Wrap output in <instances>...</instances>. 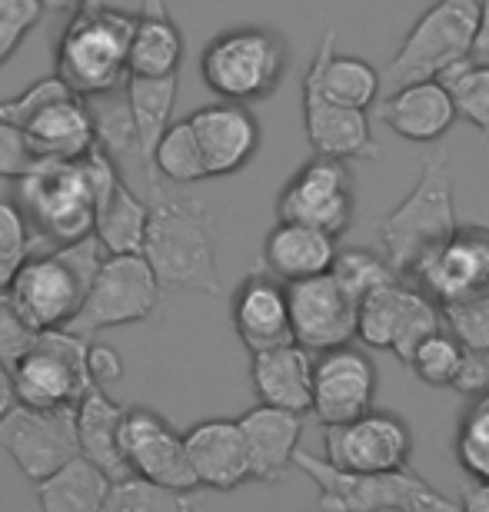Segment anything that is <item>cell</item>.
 Segmentation results:
<instances>
[{"instance_id": "obj_1", "label": "cell", "mask_w": 489, "mask_h": 512, "mask_svg": "<svg viewBox=\"0 0 489 512\" xmlns=\"http://www.w3.org/2000/svg\"><path fill=\"white\" fill-rule=\"evenodd\" d=\"M140 256L157 276L160 290L220 296L217 250L210 237V213L200 200L154 190Z\"/></svg>"}, {"instance_id": "obj_2", "label": "cell", "mask_w": 489, "mask_h": 512, "mask_svg": "<svg viewBox=\"0 0 489 512\" xmlns=\"http://www.w3.org/2000/svg\"><path fill=\"white\" fill-rule=\"evenodd\" d=\"M130 34H134V14L120 7L94 4L70 14L64 34L54 47V77L67 84L70 94L94 97L120 90L127 80Z\"/></svg>"}, {"instance_id": "obj_3", "label": "cell", "mask_w": 489, "mask_h": 512, "mask_svg": "<svg viewBox=\"0 0 489 512\" xmlns=\"http://www.w3.org/2000/svg\"><path fill=\"white\" fill-rule=\"evenodd\" d=\"M104 260L107 253L94 233L74 243H60L50 253L27 256L10 276L7 293L37 330H64L80 310Z\"/></svg>"}, {"instance_id": "obj_4", "label": "cell", "mask_w": 489, "mask_h": 512, "mask_svg": "<svg viewBox=\"0 0 489 512\" xmlns=\"http://www.w3.org/2000/svg\"><path fill=\"white\" fill-rule=\"evenodd\" d=\"M456 227L460 220H456L450 157L433 153L430 160H423L416 187L406 193L400 207L376 223V233H380L383 260L390 263V270L396 276H410L426 253L453 237Z\"/></svg>"}, {"instance_id": "obj_5", "label": "cell", "mask_w": 489, "mask_h": 512, "mask_svg": "<svg viewBox=\"0 0 489 512\" xmlns=\"http://www.w3.org/2000/svg\"><path fill=\"white\" fill-rule=\"evenodd\" d=\"M293 466L320 489L323 512H460L453 499L410 469L393 473H343L307 449L293 453Z\"/></svg>"}, {"instance_id": "obj_6", "label": "cell", "mask_w": 489, "mask_h": 512, "mask_svg": "<svg viewBox=\"0 0 489 512\" xmlns=\"http://www.w3.org/2000/svg\"><path fill=\"white\" fill-rule=\"evenodd\" d=\"M476 27H480V0H436L386 64L380 90L393 94L406 84L440 80L450 67L473 57Z\"/></svg>"}, {"instance_id": "obj_7", "label": "cell", "mask_w": 489, "mask_h": 512, "mask_svg": "<svg viewBox=\"0 0 489 512\" xmlns=\"http://www.w3.org/2000/svg\"><path fill=\"white\" fill-rule=\"evenodd\" d=\"M200 74L203 84L227 104H257L287 74V44L267 27H233L207 44Z\"/></svg>"}, {"instance_id": "obj_8", "label": "cell", "mask_w": 489, "mask_h": 512, "mask_svg": "<svg viewBox=\"0 0 489 512\" xmlns=\"http://www.w3.org/2000/svg\"><path fill=\"white\" fill-rule=\"evenodd\" d=\"M17 193L30 227L57 247L94 233V197L80 160H37L17 180Z\"/></svg>"}, {"instance_id": "obj_9", "label": "cell", "mask_w": 489, "mask_h": 512, "mask_svg": "<svg viewBox=\"0 0 489 512\" xmlns=\"http://www.w3.org/2000/svg\"><path fill=\"white\" fill-rule=\"evenodd\" d=\"M160 293L163 290L157 286V276L150 273V266L140 253L107 256L100 263L80 310L64 330L74 336H94L100 330H110V326L144 323L154 316Z\"/></svg>"}, {"instance_id": "obj_10", "label": "cell", "mask_w": 489, "mask_h": 512, "mask_svg": "<svg viewBox=\"0 0 489 512\" xmlns=\"http://www.w3.org/2000/svg\"><path fill=\"white\" fill-rule=\"evenodd\" d=\"M10 386L20 406H77V399L94 386L87 376V336L44 330L10 370Z\"/></svg>"}, {"instance_id": "obj_11", "label": "cell", "mask_w": 489, "mask_h": 512, "mask_svg": "<svg viewBox=\"0 0 489 512\" xmlns=\"http://www.w3.org/2000/svg\"><path fill=\"white\" fill-rule=\"evenodd\" d=\"M436 330H443L440 306L400 280L366 293L356 310V336L366 346L390 350L403 366H410L413 350Z\"/></svg>"}, {"instance_id": "obj_12", "label": "cell", "mask_w": 489, "mask_h": 512, "mask_svg": "<svg viewBox=\"0 0 489 512\" xmlns=\"http://www.w3.org/2000/svg\"><path fill=\"white\" fill-rule=\"evenodd\" d=\"M0 449L14 459L27 479H47L60 466L80 456L74 406L34 409L14 403L0 416Z\"/></svg>"}, {"instance_id": "obj_13", "label": "cell", "mask_w": 489, "mask_h": 512, "mask_svg": "<svg viewBox=\"0 0 489 512\" xmlns=\"http://www.w3.org/2000/svg\"><path fill=\"white\" fill-rule=\"evenodd\" d=\"M326 463L343 473H393L413 456V429L396 413H363L353 423L323 426Z\"/></svg>"}, {"instance_id": "obj_14", "label": "cell", "mask_w": 489, "mask_h": 512, "mask_svg": "<svg viewBox=\"0 0 489 512\" xmlns=\"http://www.w3.org/2000/svg\"><path fill=\"white\" fill-rule=\"evenodd\" d=\"M280 220L303 223L340 240L353 220V187L343 160L313 157L307 167L293 173L277 200Z\"/></svg>"}, {"instance_id": "obj_15", "label": "cell", "mask_w": 489, "mask_h": 512, "mask_svg": "<svg viewBox=\"0 0 489 512\" xmlns=\"http://www.w3.org/2000/svg\"><path fill=\"white\" fill-rule=\"evenodd\" d=\"M290 333L307 353H326L356 340V310L360 303L333 280L330 273L287 283Z\"/></svg>"}, {"instance_id": "obj_16", "label": "cell", "mask_w": 489, "mask_h": 512, "mask_svg": "<svg viewBox=\"0 0 489 512\" xmlns=\"http://www.w3.org/2000/svg\"><path fill=\"white\" fill-rule=\"evenodd\" d=\"M120 456L130 476L147 483L193 493L197 479L190 473L183 436L154 409H124L120 419Z\"/></svg>"}, {"instance_id": "obj_17", "label": "cell", "mask_w": 489, "mask_h": 512, "mask_svg": "<svg viewBox=\"0 0 489 512\" xmlns=\"http://www.w3.org/2000/svg\"><path fill=\"white\" fill-rule=\"evenodd\" d=\"M376 366L353 346H336L313 360V403L310 413L323 426H343L373 409Z\"/></svg>"}, {"instance_id": "obj_18", "label": "cell", "mask_w": 489, "mask_h": 512, "mask_svg": "<svg viewBox=\"0 0 489 512\" xmlns=\"http://www.w3.org/2000/svg\"><path fill=\"white\" fill-rule=\"evenodd\" d=\"M426 293L446 303L489 283V227H456L443 247L426 253L410 273Z\"/></svg>"}, {"instance_id": "obj_19", "label": "cell", "mask_w": 489, "mask_h": 512, "mask_svg": "<svg viewBox=\"0 0 489 512\" xmlns=\"http://www.w3.org/2000/svg\"><path fill=\"white\" fill-rule=\"evenodd\" d=\"M303 130H307V140L317 157L343 163L380 157L366 110L333 104L307 74H303Z\"/></svg>"}, {"instance_id": "obj_20", "label": "cell", "mask_w": 489, "mask_h": 512, "mask_svg": "<svg viewBox=\"0 0 489 512\" xmlns=\"http://www.w3.org/2000/svg\"><path fill=\"white\" fill-rule=\"evenodd\" d=\"M200 143L207 177H230L243 170L260 150V124L243 104H207L187 117Z\"/></svg>"}, {"instance_id": "obj_21", "label": "cell", "mask_w": 489, "mask_h": 512, "mask_svg": "<svg viewBox=\"0 0 489 512\" xmlns=\"http://www.w3.org/2000/svg\"><path fill=\"white\" fill-rule=\"evenodd\" d=\"M183 449H187L190 473L203 489L230 493L250 479L247 443L237 419H203L190 433H183Z\"/></svg>"}, {"instance_id": "obj_22", "label": "cell", "mask_w": 489, "mask_h": 512, "mask_svg": "<svg viewBox=\"0 0 489 512\" xmlns=\"http://www.w3.org/2000/svg\"><path fill=\"white\" fill-rule=\"evenodd\" d=\"M233 330L250 353L273 350V346L293 343L290 333V306L287 283L273 280L270 273L253 270L233 293Z\"/></svg>"}, {"instance_id": "obj_23", "label": "cell", "mask_w": 489, "mask_h": 512, "mask_svg": "<svg viewBox=\"0 0 489 512\" xmlns=\"http://www.w3.org/2000/svg\"><path fill=\"white\" fill-rule=\"evenodd\" d=\"M243 443H247L250 479L260 483H277L293 463V453L300 449L303 416L287 413L277 406H253L237 419Z\"/></svg>"}, {"instance_id": "obj_24", "label": "cell", "mask_w": 489, "mask_h": 512, "mask_svg": "<svg viewBox=\"0 0 489 512\" xmlns=\"http://www.w3.org/2000/svg\"><path fill=\"white\" fill-rule=\"evenodd\" d=\"M376 114L393 133L413 143H436L456 124L453 97L440 80H420L393 90L383 97Z\"/></svg>"}, {"instance_id": "obj_25", "label": "cell", "mask_w": 489, "mask_h": 512, "mask_svg": "<svg viewBox=\"0 0 489 512\" xmlns=\"http://www.w3.org/2000/svg\"><path fill=\"white\" fill-rule=\"evenodd\" d=\"M20 137L37 160H80L94 147V127L84 97L64 94L50 100L27 120Z\"/></svg>"}, {"instance_id": "obj_26", "label": "cell", "mask_w": 489, "mask_h": 512, "mask_svg": "<svg viewBox=\"0 0 489 512\" xmlns=\"http://www.w3.org/2000/svg\"><path fill=\"white\" fill-rule=\"evenodd\" d=\"M250 380L263 406H277L287 413H310L313 403V356L297 343H283L273 350L253 353Z\"/></svg>"}, {"instance_id": "obj_27", "label": "cell", "mask_w": 489, "mask_h": 512, "mask_svg": "<svg viewBox=\"0 0 489 512\" xmlns=\"http://www.w3.org/2000/svg\"><path fill=\"white\" fill-rule=\"evenodd\" d=\"M333 256H336L333 237L290 220H280L270 230L267 243H263V266L280 283H297V280H310V276L330 273Z\"/></svg>"}, {"instance_id": "obj_28", "label": "cell", "mask_w": 489, "mask_h": 512, "mask_svg": "<svg viewBox=\"0 0 489 512\" xmlns=\"http://www.w3.org/2000/svg\"><path fill=\"white\" fill-rule=\"evenodd\" d=\"M183 34L173 20L167 0H140L130 34L127 70L134 77H167L180 74Z\"/></svg>"}, {"instance_id": "obj_29", "label": "cell", "mask_w": 489, "mask_h": 512, "mask_svg": "<svg viewBox=\"0 0 489 512\" xmlns=\"http://www.w3.org/2000/svg\"><path fill=\"white\" fill-rule=\"evenodd\" d=\"M307 77L317 84L323 97H330L333 104H343L353 110H366L376 97H380V70L363 57L336 54V30L333 27H326Z\"/></svg>"}, {"instance_id": "obj_30", "label": "cell", "mask_w": 489, "mask_h": 512, "mask_svg": "<svg viewBox=\"0 0 489 512\" xmlns=\"http://www.w3.org/2000/svg\"><path fill=\"white\" fill-rule=\"evenodd\" d=\"M120 419L124 406H117L100 386H90L74 406V426H77V449L87 463L114 479H127L124 456H120Z\"/></svg>"}, {"instance_id": "obj_31", "label": "cell", "mask_w": 489, "mask_h": 512, "mask_svg": "<svg viewBox=\"0 0 489 512\" xmlns=\"http://www.w3.org/2000/svg\"><path fill=\"white\" fill-rule=\"evenodd\" d=\"M177 90H180V74H167V77L127 74V80H124V97H127L130 117H134V127H137V140H140V153H144L150 190H160L154 180V170H150V157H154L160 133L173 124Z\"/></svg>"}, {"instance_id": "obj_32", "label": "cell", "mask_w": 489, "mask_h": 512, "mask_svg": "<svg viewBox=\"0 0 489 512\" xmlns=\"http://www.w3.org/2000/svg\"><path fill=\"white\" fill-rule=\"evenodd\" d=\"M110 479L104 469L87 463L84 456H74L57 473L37 483L40 512H104L110 496Z\"/></svg>"}, {"instance_id": "obj_33", "label": "cell", "mask_w": 489, "mask_h": 512, "mask_svg": "<svg viewBox=\"0 0 489 512\" xmlns=\"http://www.w3.org/2000/svg\"><path fill=\"white\" fill-rule=\"evenodd\" d=\"M87 114H90V127H94V147H100L110 160L117 163V170H140V177L147 180V167H144V153H140V140H137V127L134 117H130L124 87L110 90V94H94L84 97Z\"/></svg>"}, {"instance_id": "obj_34", "label": "cell", "mask_w": 489, "mask_h": 512, "mask_svg": "<svg viewBox=\"0 0 489 512\" xmlns=\"http://www.w3.org/2000/svg\"><path fill=\"white\" fill-rule=\"evenodd\" d=\"M150 170H154L157 187H160V177H167L170 183L207 180L200 143H197V133L190 127V120H173V124L160 133L154 157H150Z\"/></svg>"}, {"instance_id": "obj_35", "label": "cell", "mask_w": 489, "mask_h": 512, "mask_svg": "<svg viewBox=\"0 0 489 512\" xmlns=\"http://www.w3.org/2000/svg\"><path fill=\"white\" fill-rule=\"evenodd\" d=\"M440 320L446 333L463 346L466 353H489V283L480 290L440 303Z\"/></svg>"}, {"instance_id": "obj_36", "label": "cell", "mask_w": 489, "mask_h": 512, "mask_svg": "<svg viewBox=\"0 0 489 512\" xmlns=\"http://www.w3.org/2000/svg\"><path fill=\"white\" fill-rule=\"evenodd\" d=\"M440 84L450 90L456 117L470 120L483 137H489V64L463 60V64L446 70Z\"/></svg>"}, {"instance_id": "obj_37", "label": "cell", "mask_w": 489, "mask_h": 512, "mask_svg": "<svg viewBox=\"0 0 489 512\" xmlns=\"http://www.w3.org/2000/svg\"><path fill=\"white\" fill-rule=\"evenodd\" d=\"M193 493L127 476L110 486L104 512H193Z\"/></svg>"}, {"instance_id": "obj_38", "label": "cell", "mask_w": 489, "mask_h": 512, "mask_svg": "<svg viewBox=\"0 0 489 512\" xmlns=\"http://www.w3.org/2000/svg\"><path fill=\"white\" fill-rule=\"evenodd\" d=\"M330 276L353 296L356 303H360L366 293L400 280V276L390 270V263L373 250H336Z\"/></svg>"}, {"instance_id": "obj_39", "label": "cell", "mask_w": 489, "mask_h": 512, "mask_svg": "<svg viewBox=\"0 0 489 512\" xmlns=\"http://www.w3.org/2000/svg\"><path fill=\"white\" fill-rule=\"evenodd\" d=\"M466 350L453 340L446 330H436L433 336L416 346L410 356V370L416 373V380H423L426 386H450L456 370H460Z\"/></svg>"}, {"instance_id": "obj_40", "label": "cell", "mask_w": 489, "mask_h": 512, "mask_svg": "<svg viewBox=\"0 0 489 512\" xmlns=\"http://www.w3.org/2000/svg\"><path fill=\"white\" fill-rule=\"evenodd\" d=\"M34 250V233H30L27 213L10 197H0V290H7L10 276Z\"/></svg>"}, {"instance_id": "obj_41", "label": "cell", "mask_w": 489, "mask_h": 512, "mask_svg": "<svg viewBox=\"0 0 489 512\" xmlns=\"http://www.w3.org/2000/svg\"><path fill=\"white\" fill-rule=\"evenodd\" d=\"M456 456L476 483H489V403H476L466 413L456 436Z\"/></svg>"}, {"instance_id": "obj_42", "label": "cell", "mask_w": 489, "mask_h": 512, "mask_svg": "<svg viewBox=\"0 0 489 512\" xmlns=\"http://www.w3.org/2000/svg\"><path fill=\"white\" fill-rule=\"evenodd\" d=\"M44 330H37L34 323L20 313V306L10 300L7 290H0V370H14L30 346L37 343V336Z\"/></svg>"}, {"instance_id": "obj_43", "label": "cell", "mask_w": 489, "mask_h": 512, "mask_svg": "<svg viewBox=\"0 0 489 512\" xmlns=\"http://www.w3.org/2000/svg\"><path fill=\"white\" fill-rule=\"evenodd\" d=\"M44 20L37 0H0V67L17 54L27 34Z\"/></svg>"}, {"instance_id": "obj_44", "label": "cell", "mask_w": 489, "mask_h": 512, "mask_svg": "<svg viewBox=\"0 0 489 512\" xmlns=\"http://www.w3.org/2000/svg\"><path fill=\"white\" fill-rule=\"evenodd\" d=\"M64 94H70V90H67V84H64L60 77H44V80H37L34 87L20 90L17 97L0 100V124H4V127H14V130H24V124L37 114L40 107L50 104V100H57V97H64Z\"/></svg>"}, {"instance_id": "obj_45", "label": "cell", "mask_w": 489, "mask_h": 512, "mask_svg": "<svg viewBox=\"0 0 489 512\" xmlns=\"http://www.w3.org/2000/svg\"><path fill=\"white\" fill-rule=\"evenodd\" d=\"M34 163H37V157L30 153L27 140L20 137V130L0 124V177L20 180Z\"/></svg>"}, {"instance_id": "obj_46", "label": "cell", "mask_w": 489, "mask_h": 512, "mask_svg": "<svg viewBox=\"0 0 489 512\" xmlns=\"http://www.w3.org/2000/svg\"><path fill=\"white\" fill-rule=\"evenodd\" d=\"M87 376L94 386H110L124 376V360L114 346L107 343H87Z\"/></svg>"}, {"instance_id": "obj_47", "label": "cell", "mask_w": 489, "mask_h": 512, "mask_svg": "<svg viewBox=\"0 0 489 512\" xmlns=\"http://www.w3.org/2000/svg\"><path fill=\"white\" fill-rule=\"evenodd\" d=\"M450 386L456 389V393H463V396L486 393V389H489V363L483 360V353H466Z\"/></svg>"}, {"instance_id": "obj_48", "label": "cell", "mask_w": 489, "mask_h": 512, "mask_svg": "<svg viewBox=\"0 0 489 512\" xmlns=\"http://www.w3.org/2000/svg\"><path fill=\"white\" fill-rule=\"evenodd\" d=\"M460 512H489V483H466Z\"/></svg>"}, {"instance_id": "obj_49", "label": "cell", "mask_w": 489, "mask_h": 512, "mask_svg": "<svg viewBox=\"0 0 489 512\" xmlns=\"http://www.w3.org/2000/svg\"><path fill=\"white\" fill-rule=\"evenodd\" d=\"M470 60L489 64V0H480V27H476V44Z\"/></svg>"}, {"instance_id": "obj_50", "label": "cell", "mask_w": 489, "mask_h": 512, "mask_svg": "<svg viewBox=\"0 0 489 512\" xmlns=\"http://www.w3.org/2000/svg\"><path fill=\"white\" fill-rule=\"evenodd\" d=\"M40 10H50V14H77L80 7H87V4H94V0H37Z\"/></svg>"}, {"instance_id": "obj_51", "label": "cell", "mask_w": 489, "mask_h": 512, "mask_svg": "<svg viewBox=\"0 0 489 512\" xmlns=\"http://www.w3.org/2000/svg\"><path fill=\"white\" fill-rule=\"evenodd\" d=\"M14 403L17 399H14V386H10V373L0 370V416H4Z\"/></svg>"}, {"instance_id": "obj_52", "label": "cell", "mask_w": 489, "mask_h": 512, "mask_svg": "<svg viewBox=\"0 0 489 512\" xmlns=\"http://www.w3.org/2000/svg\"><path fill=\"white\" fill-rule=\"evenodd\" d=\"M480 403H489V389H486V393H483V399H480Z\"/></svg>"}]
</instances>
